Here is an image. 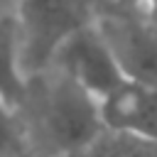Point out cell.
<instances>
[{
	"label": "cell",
	"instance_id": "9",
	"mask_svg": "<svg viewBox=\"0 0 157 157\" xmlns=\"http://www.w3.org/2000/svg\"><path fill=\"white\" fill-rule=\"evenodd\" d=\"M115 2H118V5H123V7H137V10H142L147 0H115Z\"/></svg>",
	"mask_w": 157,
	"mask_h": 157
},
{
	"label": "cell",
	"instance_id": "6",
	"mask_svg": "<svg viewBox=\"0 0 157 157\" xmlns=\"http://www.w3.org/2000/svg\"><path fill=\"white\" fill-rule=\"evenodd\" d=\"M27 74L20 59V34L15 17L0 15V98L17 105L27 93Z\"/></svg>",
	"mask_w": 157,
	"mask_h": 157
},
{
	"label": "cell",
	"instance_id": "8",
	"mask_svg": "<svg viewBox=\"0 0 157 157\" xmlns=\"http://www.w3.org/2000/svg\"><path fill=\"white\" fill-rule=\"evenodd\" d=\"M22 125L15 115V105L0 98V157H12L22 150Z\"/></svg>",
	"mask_w": 157,
	"mask_h": 157
},
{
	"label": "cell",
	"instance_id": "3",
	"mask_svg": "<svg viewBox=\"0 0 157 157\" xmlns=\"http://www.w3.org/2000/svg\"><path fill=\"white\" fill-rule=\"evenodd\" d=\"M54 66L56 71L76 81L81 88H86L91 96H96L98 101L108 98L128 81L113 49L108 47L105 37L96 27V20L83 29L74 32L61 44V49L54 56Z\"/></svg>",
	"mask_w": 157,
	"mask_h": 157
},
{
	"label": "cell",
	"instance_id": "4",
	"mask_svg": "<svg viewBox=\"0 0 157 157\" xmlns=\"http://www.w3.org/2000/svg\"><path fill=\"white\" fill-rule=\"evenodd\" d=\"M96 27L130 81L157 86V27L145 17V12L96 15Z\"/></svg>",
	"mask_w": 157,
	"mask_h": 157
},
{
	"label": "cell",
	"instance_id": "1",
	"mask_svg": "<svg viewBox=\"0 0 157 157\" xmlns=\"http://www.w3.org/2000/svg\"><path fill=\"white\" fill-rule=\"evenodd\" d=\"M101 101L56 71L37 98V132L44 150L54 155L88 152L103 135Z\"/></svg>",
	"mask_w": 157,
	"mask_h": 157
},
{
	"label": "cell",
	"instance_id": "7",
	"mask_svg": "<svg viewBox=\"0 0 157 157\" xmlns=\"http://www.w3.org/2000/svg\"><path fill=\"white\" fill-rule=\"evenodd\" d=\"M88 152L91 157H157V142L108 130V137L101 135Z\"/></svg>",
	"mask_w": 157,
	"mask_h": 157
},
{
	"label": "cell",
	"instance_id": "5",
	"mask_svg": "<svg viewBox=\"0 0 157 157\" xmlns=\"http://www.w3.org/2000/svg\"><path fill=\"white\" fill-rule=\"evenodd\" d=\"M101 115L110 132L157 142V86L128 78L118 91L101 101Z\"/></svg>",
	"mask_w": 157,
	"mask_h": 157
},
{
	"label": "cell",
	"instance_id": "2",
	"mask_svg": "<svg viewBox=\"0 0 157 157\" xmlns=\"http://www.w3.org/2000/svg\"><path fill=\"white\" fill-rule=\"evenodd\" d=\"M96 15L91 0H20L15 22L27 78L47 71L61 44L74 32L91 25Z\"/></svg>",
	"mask_w": 157,
	"mask_h": 157
}]
</instances>
